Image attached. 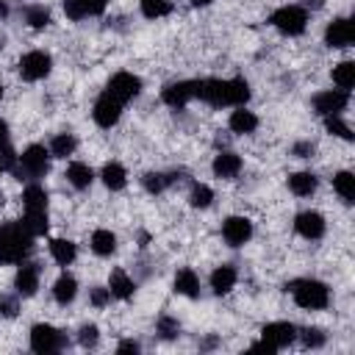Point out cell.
Here are the masks:
<instances>
[{"mask_svg":"<svg viewBox=\"0 0 355 355\" xmlns=\"http://www.w3.org/2000/svg\"><path fill=\"white\" fill-rule=\"evenodd\" d=\"M294 338H297V327H294L291 322H269V324L261 327V344H263L269 352L288 347Z\"/></svg>","mask_w":355,"mask_h":355,"instance_id":"obj_8","label":"cell"},{"mask_svg":"<svg viewBox=\"0 0 355 355\" xmlns=\"http://www.w3.org/2000/svg\"><path fill=\"white\" fill-rule=\"evenodd\" d=\"M0 175H3V164H0Z\"/></svg>","mask_w":355,"mask_h":355,"instance_id":"obj_52","label":"cell"},{"mask_svg":"<svg viewBox=\"0 0 355 355\" xmlns=\"http://www.w3.org/2000/svg\"><path fill=\"white\" fill-rule=\"evenodd\" d=\"M161 100L169 108H183L189 100H194V83L191 80H175L161 89Z\"/></svg>","mask_w":355,"mask_h":355,"instance_id":"obj_17","label":"cell"},{"mask_svg":"<svg viewBox=\"0 0 355 355\" xmlns=\"http://www.w3.org/2000/svg\"><path fill=\"white\" fill-rule=\"evenodd\" d=\"M227 125H230V130H233V133L247 136V133H255V128H258V116H255L252 111H247L244 105H236V111L230 114Z\"/></svg>","mask_w":355,"mask_h":355,"instance_id":"obj_21","label":"cell"},{"mask_svg":"<svg viewBox=\"0 0 355 355\" xmlns=\"http://www.w3.org/2000/svg\"><path fill=\"white\" fill-rule=\"evenodd\" d=\"M141 186H144V191H150V194H161L169 183H166V172H144L141 175Z\"/></svg>","mask_w":355,"mask_h":355,"instance_id":"obj_37","label":"cell"},{"mask_svg":"<svg viewBox=\"0 0 355 355\" xmlns=\"http://www.w3.org/2000/svg\"><path fill=\"white\" fill-rule=\"evenodd\" d=\"M89 302L94 308H105L111 302V291L105 286H94V288H89Z\"/></svg>","mask_w":355,"mask_h":355,"instance_id":"obj_41","label":"cell"},{"mask_svg":"<svg viewBox=\"0 0 355 355\" xmlns=\"http://www.w3.org/2000/svg\"><path fill=\"white\" fill-rule=\"evenodd\" d=\"M50 255H53L55 263L69 266V263L75 261V255H78V247H75L69 239H53V241H50Z\"/></svg>","mask_w":355,"mask_h":355,"instance_id":"obj_28","label":"cell"},{"mask_svg":"<svg viewBox=\"0 0 355 355\" xmlns=\"http://www.w3.org/2000/svg\"><path fill=\"white\" fill-rule=\"evenodd\" d=\"M105 92H108L114 100H119V103L125 105L128 100H133V97L141 92V78L133 75V72H116V75L108 80Z\"/></svg>","mask_w":355,"mask_h":355,"instance_id":"obj_10","label":"cell"},{"mask_svg":"<svg viewBox=\"0 0 355 355\" xmlns=\"http://www.w3.org/2000/svg\"><path fill=\"white\" fill-rule=\"evenodd\" d=\"M305 6H308V8H322L324 0H305Z\"/></svg>","mask_w":355,"mask_h":355,"instance_id":"obj_47","label":"cell"},{"mask_svg":"<svg viewBox=\"0 0 355 355\" xmlns=\"http://www.w3.org/2000/svg\"><path fill=\"white\" fill-rule=\"evenodd\" d=\"M100 178H103L105 189H111V191H119V189H125V183H128V172H125V166H122L119 161H108V164L103 166Z\"/></svg>","mask_w":355,"mask_h":355,"instance_id":"obj_25","label":"cell"},{"mask_svg":"<svg viewBox=\"0 0 355 355\" xmlns=\"http://www.w3.org/2000/svg\"><path fill=\"white\" fill-rule=\"evenodd\" d=\"M89 8V17H100L105 11V0H83Z\"/></svg>","mask_w":355,"mask_h":355,"instance_id":"obj_45","label":"cell"},{"mask_svg":"<svg viewBox=\"0 0 355 355\" xmlns=\"http://www.w3.org/2000/svg\"><path fill=\"white\" fill-rule=\"evenodd\" d=\"M139 349H141V347H139V341H133V338L116 344V352H139Z\"/></svg>","mask_w":355,"mask_h":355,"instance_id":"obj_46","label":"cell"},{"mask_svg":"<svg viewBox=\"0 0 355 355\" xmlns=\"http://www.w3.org/2000/svg\"><path fill=\"white\" fill-rule=\"evenodd\" d=\"M11 147V133H8V122L0 119V153Z\"/></svg>","mask_w":355,"mask_h":355,"instance_id":"obj_44","label":"cell"},{"mask_svg":"<svg viewBox=\"0 0 355 355\" xmlns=\"http://www.w3.org/2000/svg\"><path fill=\"white\" fill-rule=\"evenodd\" d=\"M313 150H316V147H313V141H297V144L291 147V153H294L297 158H311V155H313Z\"/></svg>","mask_w":355,"mask_h":355,"instance_id":"obj_43","label":"cell"},{"mask_svg":"<svg viewBox=\"0 0 355 355\" xmlns=\"http://www.w3.org/2000/svg\"><path fill=\"white\" fill-rule=\"evenodd\" d=\"M75 294H78V280L64 272V275L53 283V300H55L58 305H69V302L75 300Z\"/></svg>","mask_w":355,"mask_h":355,"instance_id":"obj_26","label":"cell"},{"mask_svg":"<svg viewBox=\"0 0 355 355\" xmlns=\"http://www.w3.org/2000/svg\"><path fill=\"white\" fill-rule=\"evenodd\" d=\"M175 291L178 294H183V297H200V277L194 275V269H189V266H183V269H178V275H175Z\"/></svg>","mask_w":355,"mask_h":355,"instance_id":"obj_24","label":"cell"},{"mask_svg":"<svg viewBox=\"0 0 355 355\" xmlns=\"http://www.w3.org/2000/svg\"><path fill=\"white\" fill-rule=\"evenodd\" d=\"M39 275H42L39 263L22 261L19 269H17V275H14V288H17V294H19V297H33L36 288H39Z\"/></svg>","mask_w":355,"mask_h":355,"instance_id":"obj_16","label":"cell"},{"mask_svg":"<svg viewBox=\"0 0 355 355\" xmlns=\"http://www.w3.org/2000/svg\"><path fill=\"white\" fill-rule=\"evenodd\" d=\"M22 205H25L22 225L28 227V233L33 239L47 233V191H44V186L28 183L25 191H22Z\"/></svg>","mask_w":355,"mask_h":355,"instance_id":"obj_3","label":"cell"},{"mask_svg":"<svg viewBox=\"0 0 355 355\" xmlns=\"http://www.w3.org/2000/svg\"><path fill=\"white\" fill-rule=\"evenodd\" d=\"M294 297V302L305 311H322L330 305V288L322 283V280H313V277H300V280H291L286 286Z\"/></svg>","mask_w":355,"mask_h":355,"instance_id":"obj_4","label":"cell"},{"mask_svg":"<svg viewBox=\"0 0 355 355\" xmlns=\"http://www.w3.org/2000/svg\"><path fill=\"white\" fill-rule=\"evenodd\" d=\"M294 230H297L302 239L316 241V239L324 236V216H322L319 211H300V214L294 216Z\"/></svg>","mask_w":355,"mask_h":355,"instance_id":"obj_15","label":"cell"},{"mask_svg":"<svg viewBox=\"0 0 355 355\" xmlns=\"http://www.w3.org/2000/svg\"><path fill=\"white\" fill-rule=\"evenodd\" d=\"M349 103V92L344 89H327V92H319L313 97V111L319 116H333V114H341Z\"/></svg>","mask_w":355,"mask_h":355,"instance_id":"obj_11","label":"cell"},{"mask_svg":"<svg viewBox=\"0 0 355 355\" xmlns=\"http://www.w3.org/2000/svg\"><path fill=\"white\" fill-rule=\"evenodd\" d=\"M316 186H319V178L313 172H294V175H288V189L297 197H311L316 191Z\"/></svg>","mask_w":355,"mask_h":355,"instance_id":"obj_23","label":"cell"},{"mask_svg":"<svg viewBox=\"0 0 355 355\" xmlns=\"http://www.w3.org/2000/svg\"><path fill=\"white\" fill-rule=\"evenodd\" d=\"M64 347H67V338H64V333L58 327L44 324V322H39V324L31 327V349L33 352L50 355V352H61Z\"/></svg>","mask_w":355,"mask_h":355,"instance_id":"obj_7","label":"cell"},{"mask_svg":"<svg viewBox=\"0 0 355 355\" xmlns=\"http://www.w3.org/2000/svg\"><path fill=\"white\" fill-rule=\"evenodd\" d=\"M64 14L72 19V22H80L89 17V8L83 0H64Z\"/></svg>","mask_w":355,"mask_h":355,"instance_id":"obj_40","label":"cell"},{"mask_svg":"<svg viewBox=\"0 0 355 355\" xmlns=\"http://www.w3.org/2000/svg\"><path fill=\"white\" fill-rule=\"evenodd\" d=\"M236 280H239V272H236V266H230V263H222V266H216V269L211 272V288H214V294H227V291H233Z\"/></svg>","mask_w":355,"mask_h":355,"instance_id":"obj_19","label":"cell"},{"mask_svg":"<svg viewBox=\"0 0 355 355\" xmlns=\"http://www.w3.org/2000/svg\"><path fill=\"white\" fill-rule=\"evenodd\" d=\"M211 169H214V175H216V178L233 180V178L241 172V158H239L236 153H230V150H222V153L214 158Z\"/></svg>","mask_w":355,"mask_h":355,"instance_id":"obj_18","label":"cell"},{"mask_svg":"<svg viewBox=\"0 0 355 355\" xmlns=\"http://www.w3.org/2000/svg\"><path fill=\"white\" fill-rule=\"evenodd\" d=\"M3 47H6V36L0 33V50H3Z\"/></svg>","mask_w":355,"mask_h":355,"instance_id":"obj_50","label":"cell"},{"mask_svg":"<svg viewBox=\"0 0 355 355\" xmlns=\"http://www.w3.org/2000/svg\"><path fill=\"white\" fill-rule=\"evenodd\" d=\"M33 250V236L22 222L0 225V263H22Z\"/></svg>","mask_w":355,"mask_h":355,"instance_id":"obj_2","label":"cell"},{"mask_svg":"<svg viewBox=\"0 0 355 355\" xmlns=\"http://www.w3.org/2000/svg\"><path fill=\"white\" fill-rule=\"evenodd\" d=\"M0 100H3V83H0Z\"/></svg>","mask_w":355,"mask_h":355,"instance_id":"obj_51","label":"cell"},{"mask_svg":"<svg viewBox=\"0 0 355 355\" xmlns=\"http://www.w3.org/2000/svg\"><path fill=\"white\" fill-rule=\"evenodd\" d=\"M139 6H141V14L147 19H161V17L172 14V3L169 0H141Z\"/></svg>","mask_w":355,"mask_h":355,"instance_id":"obj_33","label":"cell"},{"mask_svg":"<svg viewBox=\"0 0 355 355\" xmlns=\"http://www.w3.org/2000/svg\"><path fill=\"white\" fill-rule=\"evenodd\" d=\"M6 17H8V3L0 0V19H6Z\"/></svg>","mask_w":355,"mask_h":355,"instance_id":"obj_48","label":"cell"},{"mask_svg":"<svg viewBox=\"0 0 355 355\" xmlns=\"http://www.w3.org/2000/svg\"><path fill=\"white\" fill-rule=\"evenodd\" d=\"M194 83V97L222 108V105H247L250 100V83L244 78H230V80H219V78H202V80H191Z\"/></svg>","mask_w":355,"mask_h":355,"instance_id":"obj_1","label":"cell"},{"mask_svg":"<svg viewBox=\"0 0 355 355\" xmlns=\"http://www.w3.org/2000/svg\"><path fill=\"white\" fill-rule=\"evenodd\" d=\"M297 338L302 341L305 349H319L324 347V333L319 327H305V330H297Z\"/></svg>","mask_w":355,"mask_h":355,"instance_id":"obj_38","label":"cell"},{"mask_svg":"<svg viewBox=\"0 0 355 355\" xmlns=\"http://www.w3.org/2000/svg\"><path fill=\"white\" fill-rule=\"evenodd\" d=\"M155 333L164 338V341H172V338H178L180 336V322L175 319V316H158V322H155Z\"/></svg>","mask_w":355,"mask_h":355,"instance_id":"obj_35","label":"cell"},{"mask_svg":"<svg viewBox=\"0 0 355 355\" xmlns=\"http://www.w3.org/2000/svg\"><path fill=\"white\" fill-rule=\"evenodd\" d=\"M67 180H69V186H72V189L83 191V189H89V186H92L94 172H92V166H89V164H83V161H72V164L67 166Z\"/></svg>","mask_w":355,"mask_h":355,"instance_id":"obj_22","label":"cell"},{"mask_svg":"<svg viewBox=\"0 0 355 355\" xmlns=\"http://www.w3.org/2000/svg\"><path fill=\"white\" fill-rule=\"evenodd\" d=\"M214 0H191V6H197V8H202V6H211Z\"/></svg>","mask_w":355,"mask_h":355,"instance_id":"obj_49","label":"cell"},{"mask_svg":"<svg viewBox=\"0 0 355 355\" xmlns=\"http://www.w3.org/2000/svg\"><path fill=\"white\" fill-rule=\"evenodd\" d=\"M92 116H94V122H97L100 128H114V125L119 122V116H122V103L114 100L108 92H103V94L94 100Z\"/></svg>","mask_w":355,"mask_h":355,"instance_id":"obj_12","label":"cell"},{"mask_svg":"<svg viewBox=\"0 0 355 355\" xmlns=\"http://www.w3.org/2000/svg\"><path fill=\"white\" fill-rule=\"evenodd\" d=\"M22 17H25V22L33 31H42V28L50 25V8H44V6H25L22 8Z\"/></svg>","mask_w":355,"mask_h":355,"instance_id":"obj_31","label":"cell"},{"mask_svg":"<svg viewBox=\"0 0 355 355\" xmlns=\"http://www.w3.org/2000/svg\"><path fill=\"white\" fill-rule=\"evenodd\" d=\"M222 239L230 244V247H241L252 239V222L247 216H227L222 222Z\"/></svg>","mask_w":355,"mask_h":355,"instance_id":"obj_13","label":"cell"},{"mask_svg":"<svg viewBox=\"0 0 355 355\" xmlns=\"http://www.w3.org/2000/svg\"><path fill=\"white\" fill-rule=\"evenodd\" d=\"M75 147H78V139H75L72 133H55L47 150H50L53 158H67V155L75 153Z\"/></svg>","mask_w":355,"mask_h":355,"instance_id":"obj_29","label":"cell"},{"mask_svg":"<svg viewBox=\"0 0 355 355\" xmlns=\"http://www.w3.org/2000/svg\"><path fill=\"white\" fill-rule=\"evenodd\" d=\"M333 83H336L338 89L349 92L352 83H355V64H352V61H341V64H336V67H333Z\"/></svg>","mask_w":355,"mask_h":355,"instance_id":"obj_32","label":"cell"},{"mask_svg":"<svg viewBox=\"0 0 355 355\" xmlns=\"http://www.w3.org/2000/svg\"><path fill=\"white\" fill-rule=\"evenodd\" d=\"M333 189H336V194L349 205V202H355V175L352 172H338L336 178H333Z\"/></svg>","mask_w":355,"mask_h":355,"instance_id":"obj_30","label":"cell"},{"mask_svg":"<svg viewBox=\"0 0 355 355\" xmlns=\"http://www.w3.org/2000/svg\"><path fill=\"white\" fill-rule=\"evenodd\" d=\"M352 39H355V28H352V22H349L347 17L333 19V22L327 25V31H324V42H327V47H333V50L349 47Z\"/></svg>","mask_w":355,"mask_h":355,"instance_id":"obj_14","label":"cell"},{"mask_svg":"<svg viewBox=\"0 0 355 355\" xmlns=\"http://www.w3.org/2000/svg\"><path fill=\"white\" fill-rule=\"evenodd\" d=\"M50 150L44 147V144H28L25 150H22V155H17V166H14V175L19 178V180H31V183H36L39 178H44L47 175V169H50Z\"/></svg>","mask_w":355,"mask_h":355,"instance_id":"obj_5","label":"cell"},{"mask_svg":"<svg viewBox=\"0 0 355 355\" xmlns=\"http://www.w3.org/2000/svg\"><path fill=\"white\" fill-rule=\"evenodd\" d=\"M189 202H191V208H208L214 202V189L205 186V183H194L191 194H189Z\"/></svg>","mask_w":355,"mask_h":355,"instance_id":"obj_34","label":"cell"},{"mask_svg":"<svg viewBox=\"0 0 355 355\" xmlns=\"http://www.w3.org/2000/svg\"><path fill=\"white\" fill-rule=\"evenodd\" d=\"M108 291L116 300H130L133 291H136V283H133V277L125 269H114L111 277H108Z\"/></svg>","mask_w":355,"mask_h":355,"instance_id":"obj_20","label":"cell"},{"mask_svg":"<svg viewBox=\"0 0 355 355\" xmlns=\"http://www.w3.org/2000/svg\"><path fill=\"white\" fill-rule=\"evenodd\" d=\"M324 128H327V133H333V136H338V139H344V141H352V130H349V125H347L338 114L324 116Z\"/></svg>","mask_w":355,"mask_h":355,"instance_id":"obj_36","label":"cell"},{"mask_svg":"<svg viewBox=\"0 0 355 355\" xmlns=\"http://www.w3.org/2000/svg\"><path fill=\"white\" fill-rule=\"evenodd\" d=\"M97 341H100V330H97V324H83V327L78 330V344H80L83 349L97 347Z\"/></svg>","mask_w":355,"mask_h":355,"instance_id":"obj_39","label":"cell"},{"mask_svg":"<svg viewBox=\"0 0 355 355\" xmlns=\"http://www.w3.org/2000/svg\"><path fill=\"white\" fill-rule=\"evenodd\" d=\"M17 311H19L17 297H0V316H3V319H14Z\"/></svg>","mask_w":355,"mask_h":355,"instance_id":"obj_42","label":"cell"},{"mask_svg":"<svg viewBox=\"0 0 355 355\" xmlns=\"http://www.w3.org/2000/svg\"><path fill=\"white\" fill-rule=\"evenodd\" d=\"M92 250H94V255H114L116 252V236L111 233V230H105V227H97L94 233H92Z\"/></svg>","mask_w":355,"mask_h":355,"instance_id":"obj_27","label":"cell"},{"mask_svg":"<svg viewBox=\"0 0 355 355\" xmlns=\"http://www.w3.org/2000/svg\"><path fill=\"white\" fill-rule=\"evenodd\" d=\"M269 22L286 36H300L308 28V11L302 6H280L277 11H272Z\"/></svg>","mask_w":355,"mask_h":355,"instance_id":"obj_6","label":"cell"},{"mask_svg":"<svg viewBox=\"0 0 355 355\" xmlns=\"http://www.w3.org/2000/svg\"><path fill=\"white\" fill-rule=\"evenodd\" d=\"M50 69H53V58L44 50H31V53H25L19 58V75H22V80H42V78L50 75Z\"/></svg>","mask_w":355,"mask_h":355,"instance_id":"obj_9","label":"cell"}]
</instances>
